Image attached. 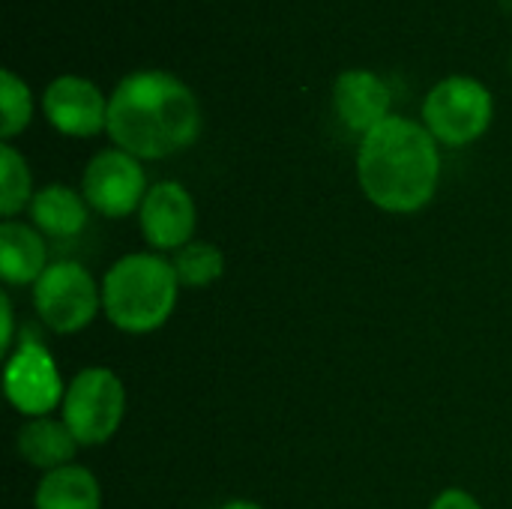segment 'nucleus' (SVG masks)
Instances as JSON below:
<instances>
[{
  "mask_svg": "<svg viewBox=\"0 0 512 509\" xmlns=\"http://www.w3.org/2000/svg\"><path fill=\"white\" fill-rule=\"evenodd\" d=\"M45 120L69 138H93L108 129V96L84 75H57L42 93Z\"/></svg>",
  "mask_w": 512,
  "mask_h": 509,
  "instance_id": "1a4fd4ad",
  "label": "nucleus"
},
{
  "mask_svg": "<svg viewBox=\"0 0 512 509\" xmlns=\"http://www.w3.org/2000/svg\"><path fill=\"white\" fill-rule=\"evenodd\" d=\"M48 270L45 234L18 219L0 225V276L6 285H36Z\"/></svg>",
  "mask_w": 512,
  "mask_h": 509,
  "instance_id": "f8f14e48",
  "label": "nucleus"
},
{
  "mask_svg": "<svg viewBox=\"0 0 512 509\" xmlns=\"http://www.w3.org/2000/svg\"><path fill=\"white\" fill-rule=\"evenodd\" d=\"M33 509H102V489L90 468L66 465L48 471L33 495Z\"/></svg>",
  "mask_w": 512,
  "mask_h": 509,
  "instance_id": "2eb2a0df",
  "label": "nucleus"
},
{
  "mask_svg": "<svg viewBox=\"0 0 512 509\" xmlns=\"http://www.w3.org/2000/svg\"><path fill=\"white\" fill-rule=\"evenodd\" d=\"M123 417H126V390L111 369L90 366L81 369L66 384L60 420L69 426L78 447L108 444L117 435Z\"/></svg>",
  "mask_w": 512,
  "mask_h": 509,
  "instance_id": "39448f33",
  "label": "nucleus"
},
{
  "mask_svg": "<svg viewBox=\"0 0 512 509\" xmlns=\"http://www.w3.org/2000/svg\"><path fill=\"white\" fill-rule=\"evenodd\" d=\"M222 509H264V507H258L255 501H228Z\"/></svg>",
  "mask_w": 512,
  "mask_h": 509,
  "instance_id": "412c9836",
  "label": "nucleus"
},
{
  "mask_svg": "<svg viewBox=\"0 0 512 509\" xmlns=\"http://www.w3.org/2000/svg\"><path fill=\"white\" fill-rule=\"evenodd\" d=\"M105 318L132 336L159 330L180 297V279L174 264L156 252H132L114 261L102 279Z\"/></svg>",
  "mask_w": 512,
  "mask_h": 509,
  "instance_id": "7ed1b4c3",
  "label": "nucleus"
},
{
  "mask_svg": "<svg viewBox=\"0 0 512 509\" xmlns=\"http://www.w3.org/2000/svg\"><path fill=\"white\" fill-rule=\"evenodd\" d=\"M357 180L363 195L384 213L423 210L441 183V150L432 132L402 114L360 138Z\"/></svg>",
  "mask_w": 512,
  "mask_h": 509,
  "instance_id": "f03ea898",
  "label": "nucleus"
},
{
  "mask_svg": "<svg viewBox=\"0 0 512 509\" xmlns=\"http://www.w3.org/2000/svg\"><path fill=\"white\" fill-rule=\"evenodd\" d=\"M195 222H198L195 198L183 183L162 180L147 189L144 204L138 210V225L144 240L156 252H180L186 243H192Z\"/></svg>",
  "mask_w": 512,
  "mask_h": 509,
  "instance_id": "9d476101",
  "label": "nucleus"
},
{
  "mask_svg": "<svg viewBox=\"0 0 512 509\" xmlns=\"http://www.w3.org/2000/svg\"><path fill=\"white\" fill-rule=\"evenodd\" d=\"M495 120L492 90L471 75L441 78L423 99V126L444 147H468L480 141Z\"/></svg>",
  "mask_w": 512,
  "mask_h": 509,
  "instance_id": "20e7f679",
  "label": "nucleus"
},
{
  "mask_svg": "<svg viewBox=\"0 0 512 509\" xmlns=\"http://www.w3.org/2000/svg\"><path fill=\"white\" fill-rule=\"evenodd\" d=\"M108 138L135 159L156 162L192 147L201 135V105L186 81L165 69H138L108 96Z\"/></svg>",
  "mask_w": 512,
  "mask_h": 509,
  "instance_id": "f257e3e1",
  "label": "nucleus"
},
{
  "mask_svg": "<svg viewBox=\"0 0 512 509\" xmlns=\"http://www.w3.org/2000/svg\"><path fill=\"white\" fill-rule=\"evenodd\" d=\"M0 321H3L0 351L9 357V354H12V336H15V312H12V300H9V294H0Z\"/></svg>",
  "mask_w": 512,
  "mask_h": 509,
  "instance_id": "aec40b11",
  "label": "nucleus"
},
{
  "mask_svg": "<svg viewBox=\"0 0 512 509\" xmlns=\"http://www.w3.org/2000/svg\"><path fill=\"white\" fill-rule=\"evenodd\" d=\"M3 393L9 399V405L36 420V417H48L54 408L63 405L66 396V384L60 378V369L54 363V357L48 354V348L36 339H24L9 357H6V369H3Z\"/></svg>",
  "mask_w": 512,
  "mask_h": 509,
  "instance_id": "6e6552de",
  "label": "nucleus"
},
{
  "mask_svg": "<svg viewBox=\"0 0 512 509\" xmlns=\"http://www.w3.org/2000/svg\"><path fill=\"white\" fill-rule=\"evenodd\" d=\"M87 213H90V204L84 201V195H78L72 186H63V183L42 186L30 201L33 228L57 240L78 237L87 225Z\"/></svg>",
  "mask_w": 512,
  "mask_h": 509,
  "instance_id": "4468645a",
  "label": "nucleus"
},
{
  "mask_svg": "<svg viewBox=\"0 0 512 509\" xmlns=\"http://www.w3.org/2000/svg\"><path fill=\"white\" fill-rule=\"evenodd\" d=\"M33 120V93L12 69L0 72V138L9 144Z\"/></svg>",
  "mask_w": 512,
  "mask_h": 509,
  "instance_id": "a211bd4d",
  "label": "nucleus"
},
{
  "mask_svg": "<svg viewBox=\"0 0 512 509\" xmlns=\"http://www.w3.org/2000/svg\"><path fill=\"white\" fill-rule=\"evenodd\" d=\"M333 108L345 129L363 138L393 114V90L372 69H345L333 81Z\"/></svg>",
  "mask_w": 512,
  "mask_h": 509,
  "instance_id": "9b49d317",
  "label": "nucleus"
},
{
  "mask_svg": "<svg viewBox=\"0 0 512 509\" xmlns=\"http://www.w3.org/2000/svg\"><path fill=\"white\" fill-rule=\"evenodd\" d=\"M33 177H30V165L27 159L3 141L0 147V213L3 219H15V213H21L24 207H30L33 201Z\"/></svg>",
  "mask_w": 512,
  "mask_h": 509,
  "instance_id": "dca6fc26",
  "label": "nucleus"
},
{
  "mask_svg": "<svg viewBox=\"0 0 512 509\" xmlns=\"http://www.w3.org/2000/svg\"><path fill=\"white\" fill-rule=\"evenodd\" d=\"M147 177L141 159L120 147L99 150L81 177V195L96 210L99 216L108 219H123L141 210L144 195H147Z\"/></svg>",
  "mask_w": 512,
  "mask_h": 509,
  "instance_id": "0eeeda50",
  "label": "nucleus"
},
{
  "mask_svg": "<svg viewBox=\"0 0 512 509\" xmlns=\"http://www.w3.org/2000/svg\"><path fill=\"white\" fill-rule=\"evenodd\" d=\"M174 273L180 288H207L225 273V255L213 243L192 240L180 252H174Z\"/></svg>",
  "mask_w": 512,
  "mask_h": 509,
  "instance_id": "f3484780",
  "label": "nucleus"
},
{
  "mask_svg": "<svg viewBox=\"0 0 512 509\" xmlns=\"http://www.w3.org/2000/svg\"><path fill=\"white\" fill-rule=\"evenodd\" d=\"M510 69H512V60H510Z\"/></svg>",
  "mask_w": 512,
  "mask_h": 509,
  "instance_id": "4be33fe9",
  "label": "nucleus"
},
{
  "mask_svg": "<svg viewBox=\"0 0 512 509\" xmlns=\"http://www.w3.org/2000/svg\"><path fill=\"white\" fill-rule=\"evenodd\" d=\"M15 450L27 465L48 474V471L72 465V459L78 453V441H75V435L69 432V426L63 420L36 417V420H27L18 429Z\"/></svg>",
  "mask_w": 512,
  "mask_h": 509,
  "instance_id": "ddd939ff",
  "label": "nucleus"
},
{
  "mask_svg": "<svg viewBox=\"0 0 512 509\" xmlns=\"http://www.w3.org/2000/svg\"><path fill=\"white\" fill-rule=\"evenodd\" d=\"M429 509H483V507H480V501H477L471 492H465V489H447V492H441V495L432 501V507Z\"/></svg>",
  "mask_w": 512,
  "mask_h": 509,
  "instance_id": "6ab92c4d",
  "label": "nucleus"
},
{
  "mask_svg": "<svg viewBox=\"0 0 512 509\" xmlns=\"http://www.w3.org/2000/svg\"><path fill=\"white\" fill-rule=\"evenodd\" d=\"M33 309L48 330L78 333L102 309V288L78 261H57L33 285Z\"/></svg>",
  "mask_w": 512,
  "mask_h": 509,
  "instance_id": "423d86ee",
  "label": "nucleus"
}]
</instances>
